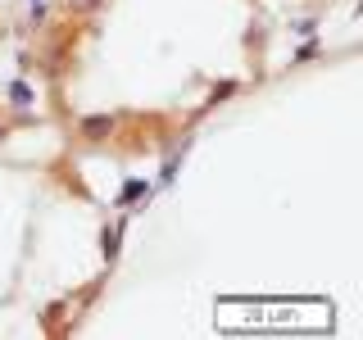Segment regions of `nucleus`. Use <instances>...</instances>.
<instances>
[{
  "instance_id": "obj_1",
  "label": "nucleus",
  "mask_w": 363,
  "mask_h": 340,
  "mask_svg": "<svg viewBox=\"0 0 363 340\" xmlns=\"http://www.w3.org/2000/svg\"><path fill=\"white\" fill-rule=\"evenodd\" d=\"M77 132H82L86 141H109V136L118 132V118H113V113H86V118L77 123Z\"/></svg>"
},
{
  "instance_id": "obj_2",
  "label": "nucleus",
  "mask_w": 363,
  "mask_h": 340,
  "mask_svg": "<svg viewBox=\"0 0 363 340\" xmlns=\"http://www.w3.org/2000/svg\"><path fill=\"white\" fill-rule=\"evenodd\" d=\"M150 181H141V177H132V181H123V191H118V204L123 209H136V200H150Z\"/></svg>"
},
{
  "instance_id": "obj_3",
  "label": "nucleus",
  "mask_w": 363,
  "mask_h": 340,
  "mask_svg": "<svg viewBox=\"0 0 363 340\" xmlns=\"http://www.w3.org/2000/svg\"><path fill=\"white\" fill-rule=\"evenodd\" d=\"M5 96H9V105H18V109H32V105H37V91L23 82V77H14V82H9Z\"/></svg>"
},
{
  "instance_id": "obj_4",
  "label": "nucleus",
  "mask_w": 363,
  "mask_h": 340,
  "mask_svg": "<svg viewBox=\"0 0 363 340\" xmlns=\"http://www.w3.org/2000/svg\"><path fill=\"white\" fill-rule=\"evenodd\" d=\"M123 232H128V218H118L113 227H105V232H100V249H105L109 259L118 254V245H123Z\"/></svg>"
},
{
  "instance_id": "obj_5",
  "label": "nucleus",
  "mask_w": 363,
  "mask_h": 340,
  "mask_svg": "<svg viewBox=\"0 0 363 340\" xmlns=\"http://www.w3.org/2000/svg\"><path fill=\"white\" fill-rule=\"evenodd\" d=\"M64 55H68V41H55L50 50L41 55V68H45L50 77H60V73H64Z\"/></svg>"
},
{
  "instance_id": "obj_6",
  "label": "nucleus",
  "mask_w": 363,
  "mask_h": 340,
  "mask_svg": "<svg viewBox=\"0 0 363 340\" xmlns=\"http://www.w3.org/2000/svg\"><path fill=\"white\" fill-rule=\"evenodd\" d=\"M105 5V0H64V9L68 14H77V18H86V14H96V9Z\"/></svg>"
},
{
  "instance_id": "obj_7",
  "label": "nucleus",
  "mask_w": 363,
  "mask_h": 340,
  "mask_svg": "<svg viewBox=\"0 0 363 340\" xmlns=\"http://www.w3.org/2000/svg\"><path fill=\"white\" fill-rule=\"evenodd\" d=\"M45 18H50V9L37 0V5H32V14H28V23H32V28H45Z\"/></svg>"
},
{
  "instance_id": "obj_8",
  "label": "nucleus",
  "mask_w": 363,
  "mask_h": 340,
  "mask_svg": "<svg viewBox=\"0 0 363 340\" xmlns=\"http://www.w3.org/2000/svg\"><path fill=\"white\" fill-rule=\"evenodd\" d=\"M291 32H295V37H313L318 23H313V18H300V23H291Z\"/></svg>"
},
{
  "instance_id": "obj_9",
  "label": "nucleus",
  "mask_w": 363,
  "mask_h": 340,
  "mask_svg": "<svg viewBox=\"0 0 363 340\" xmlns=\"http://www.w3.org/2000/svg\"><path fill=\"white\" fill-rule=\"evenodd\" d=\"M309 60H318V45H313V41H304L300 50H295V64H309Z\"/></svg>"
},
{
  "instance_id": "obj_10",
  "label": "nucleus",
  "mask_w": 363,
  "mask_h": 340,
  "mask_svg": "<svg viewBox=\"0 0 363 340\" xmlns=\"http://www.w3.org/2000/svg\"><path fill=\"white\" fill-rule=\"evenodd\" d=\"M236 91V82H223V86H213V100H227Z\"/></svg>"
}]
</instances>
